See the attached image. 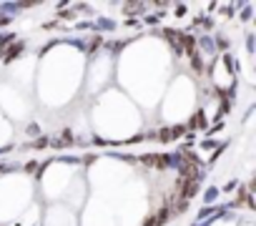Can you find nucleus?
<instances>
[{"mask_svg":"<svg viewBox=\"0 0 256 226\" xmlns=\"http://www.w3.org/2000/svg\"><path fill=\"white\" fill-rule=\"evenodd\" d=\"M174 136H181V128H164V131H158V141H171Z\"/></svg>","mask_w":256,"mask_h":226,"instance_id":"1","label":"nucleus"}]
</instances>
